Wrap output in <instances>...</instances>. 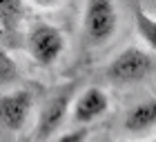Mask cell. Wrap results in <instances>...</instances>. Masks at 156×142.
<instances>
[{
    "instance_id": "obj_4",
    "label": "cell",
    "mask_w": 156,
    "mask_h": 142,
    "mask_svg": "<svg viewBox=\"0 0 156 142\" xmlns=\"http://www.w3.org/2000/svg\"><path fill=\"white\" fill-rule=\"evenodd\" d=\"M34 98L27 89H16L9 93L0 96V124H5L7 129L18 131L23 129V124L29 118Z\"/></svg>"
},
{
    "instance_id": "obj_7",
    "label": "cell",
    "mask_w": 156,
    "mask_h": 142,
    "mask_svg": "<svg viewBox=\"0 0 156 142\" xmlns=\"http://www.w3.org/2000/svg\"><path fill=\"white\" fill-rule=\"evenodd\" d=\"M156 124V100H145L134 104L125 116V129L129 133L147 131Z\"/></svg>"
},
{
    "instance_id": "obj_1",
    "label": "cell",
    "mask_w": 156,
    "mask_h": 142,
    "mask_svg": "<svg viewBox=\"0 0 156 142\" xmlns=\"http://www.w3.org/2000/svg\"><path fill=\"white\" fill-rule=\"evenodd\" d=\"M152 69H154V60L150 53L138 47H127L109 62L107 78L116 84H129L150 76Z\"/></svg>"
},
{
    "instance_id": "obj_5",
    "label": "cell",
    "mask_w": 156,
    "mask_h": 142,
    "mask_svg": "<svg viewBox=\"0 0 156 142\" xmlns=\"http://www.w3.org/2000/svg\"><path fill=\"white\" fill-rule=\"evenodd\" d=\"M69 100H72V87H65V91H58L51 100L45 104V109L40 113L38 120V138L45 140L62 124V120L67 116Z\"/></svg>"
},
{
    "instance_id": "obj_2",
    "label": "cell",
    "mask_w": 156,
    "mask_h": 142,
    "mask_svg": "<svg viewBox=\"0 0 156 142\" xmlns=\"http://www.w3.org/2000/svg\"><path fill=\"white\" fill-rule=\"evenodd\" d=\"M27 49H29V56L40 67H49L65 51V36L58 27L38 22L31 27L29 36H27Z\"/></svg>"
},
{
    "instance_id": "obj_11",
    "label": "cell",
    "mask_w": 156,
    "mask_h": 142,
    "mask_svg": "<svg viewBox=\"0 0 156 142\" xmlns=\"http://www.w3.org/2000/svg\"><path fill=\"white\" fill-rule=\"evenodd\" d=\"M85 140H87V129L80 127V129H74V131L65 133V136H60L56 142H85Z\"/></svg>"
},
{
    "instance_id": "obj_9",
    "label": "cell",
    "mask_w": 156,
    "mask_h": 142,
    "mask_svg": "<svg viewBox=\"0 0 156 142\" xmlns=\"http://www.w3.org/2000/svg\"><path fill=\"white\" fill-rule=\"evenodd\" d=\"M23 2H13V0H9V2H0V27L7 31H13L18 25L20 16H23Z\"/></svg>"
},
{
    "instance_id": "obj_10",
    "label": "cell",
    "mask_w": 156,
    "mask_h": 142,
    "mask_svg": "<svg viewBox=\"0 0 156 142\" xmlns=\"http://www.w3.org/2000/svg\"><path fill=\"white\" fill-rule=\"evenodd\" d=\"M16 76H18L16 60H13L2 47H0V84H7V82L16 80Z\"/></svg>"
},
{
    "instance_id": "obj_12",
    "label": "cell",
    "mask_w": 156,
    "mask_h": 142,
    "mask_svg": "<svg viewBox=\"0 0 156 142\" xmlns=\"http://www.w3.org/2000/svg\"><path fill=\"white\" fill-rule=\"evenodd\" d=\"M154 142H156V138H154Z\"/></svg>"
},
{
    "instance_id": "obj_6",
    "label": "cell",
    "mask_w": 156,
    "mask_h": 142,
    "mask_svg": "<svg viewBox=\"0 0 156 142\" xmlns=\"http://www.w3.org/2000/svg\"><path fill=\"white\" fill-rule=\"evenodd\" d=\"M109 106V98L103 89L98 87H87L78 96V100L74 104V120L80 127L94 122L96 118H101Z\"/></svg>"
},
{
    "instance_id": "obj_8",
    "label": "cell",
    "mask_w": 156,
    "mask_h": 142,
    "mask_svg": "<svg viewBox=\"0 0 156 142\" xmlns=\"http://www.w3.org/2000/svg\"><path fill=\"white\" fill-rule=\"evenodd\" d=\"M134 18H136V31L145 40L147 47H152L156 51V18H152L150 13L143 9V5L134 7Z\"/></svg>"
},
{
    "instance_id": "obj_3",
    "label": "cell",
    "mask_w": 156,
    "mask_h": 142,
    "mask_svg": "<svg viewBox=\"0 0 156 142\" xmlns=\"http://www.w3.org/2000/svg\"><path fill=\"white\" fill-rule=\"evenodd\" d=\"M118 25L116 7L107 0H89L85 7V31L91 42H105Z\"/></svg>"
}]
</instances>
